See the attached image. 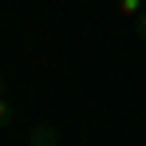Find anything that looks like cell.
Listing matches in <instances>:
<instances>
[{
    "label": "cell",
    "mask_w": 146,
    "mask_h": 146,
    "mask_svg": "<svg viewBox=\"0 0 146 146\" xmlns=\"http://www.w3.org/2000/svg\"><path fill=\"white\" fill-rule=\"evenodd\" d=\"M8 119H12V111H8V99H0V126H4Z\"/></svg>",
    "instance_id": "obj_2"
},
{
    "label": "cell",
    "mask_w": 146,
    "mask_h": 146,
    "mask_svg": "<svg viewBox=\"0 0 146 146\" xmlns=\"http://www.w3.org/2000/svg\"><path fill=\"white\" fill-rule=\"evenodd\" d=\"M115 8H119L122 20H138V16H142V8H146V0H115Z\"/></svg>",
    "instance_id": "obj_1"
},
{
    "label": "cell",
    "mask_w": 146,
    "mask_h": 146,
    "mask_svg": "<svg viewBox=\"0 0 146 146\" xmlns=\"http://www.w3.org/2000/svg\"><path fill=\"white\" fill-rule=\"evenodd\" d=\"M134 24H138V36H142V44H146V8H142V16H138Z\"/></svg>",
    "instance_id": "obj_4"
},
{
    "label": "cell",
    "mask_w": 146,
    "mask_h": 146,
    "mask_svg": "<svg viewBox=\"0 0 146 146\" xmlns=\"http://www.w3.org/2000/svg\"><path fill=\"white\" fill-rule=\"evenodd\" d=\"M51 142V126H40V142H36V146H48Z\"/></svg>",
    "instance_id": "obj_3"
},
{
    "label": "cell",
    "mask_w": 146,
    "mask_h": 146,
    "mask_svg": "<svg viewBox=\"0 0 146 146\" xmlns=\"http://www.w3.org/2000/svg\"><path fill=\"white\" fill-rule=\"evenodd\" d=\"M0 99H4V79H0Z\"/></svg>",
    "instance_id": "obj_5"
}]
</instances>
